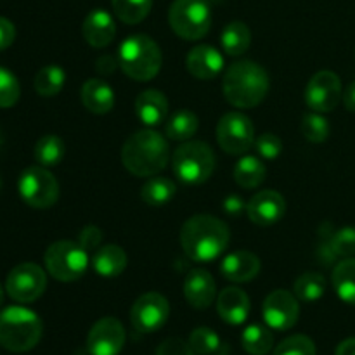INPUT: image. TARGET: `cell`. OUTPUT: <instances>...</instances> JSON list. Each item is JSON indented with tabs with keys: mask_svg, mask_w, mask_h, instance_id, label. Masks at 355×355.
Segmentation results:
<instances>
[{
	"mask_svg": "<svg viewBox=\"0 0 355 355\" xmlns=\"http://www.w3.org/2000/svg\"><path fill=\"white\" fill-rule=\"evenodd\" d=\"M231 241L229 225L214 215H194L180 229V245L193 262H214Z\"/></svg>",
	"mask_w": 355,
	"mask_h": 355,
	"instance_id": "1",
	"label": "cell"
},
{
	"mask_svg": "<svg viewBox=\"0 0 355 355\" xmlns=\"http://www.w3.org/2000/svg\"><path fill=\"white\" fill-rule=\"evenodd\" d=\"M168 159V142L153 128L135 132L121 146V163L135 177L158 175L166 168Z\"/></svg>",
	"mask_w": 355,
	"mask_h": 355,
	"instance_id": "2",
	"label": "cell"
},
{
	"mask_svg": "<svg viewBox=\"0 0 355 355\" xmlns=\"http://www.w3.org/2000/svg\"><path fill=\"white\" fill-rule=\"evenodd\" d=\"M269 75L253 61H238L224 73L222 89L229 104L239 110L259 106L269 94Z\"/></svg>",
	"mask_w": 355,
	"mask_h": 355,
	"instance_id": "3",
	"label": "cell"
},
{
	"mask_svg": "<svg viewBox=\"0 0 355 355\" xmlns=\"http://www.w3.org/2000/svg\"><path fill=\"white\" fill-rule=\"evenodd\" d=\"M40 318L30 309L12 305L0 312V345L14 354L30 352L42 338Z\"/></svg>",
	"mask_w": 355,
	"mask_h": 355,
	"instance_id": "4",
	"label": "cell"
},
{
	"mask_svg": "<svg viewBox=\"0 0 355 355\" xmlns=\"http://www.w3.org/2000/svg\"><path fill=\"white\" fill-rule=\"evenodd\" d=\"M118 61L128 78L149 82L162 69L163 54L159 45L148 35H130L120 44Z\"/></svg>",
	"mask_w": 355,
	"mask_h": 355,
	"instance_id": "5",
	"label": "cell"
},
{
	"mask_svg": "<svg viewBox=\"0 0 355 355\" xmlns=\"http://www.w3.org/2000/svg\"><path fill=\"white\" fill-rule=\"evenodd\" d=\"M173 173L180 182L200 186L207 182L215 170V153L207 142L186 141L172 155Z\"/></svg>",
	"mask_w": 355,
	"mask_h": 355,
	"instance_id": "6",
	"label": "cell"
},
{
	"mask_svg": "<svg viewBox=\"0 0 355 355\" xmlns=\"http://www.w3.org/2000/svg\"><path fill=\"white\" fill-rule=\"evenodd\" d=\"M47 272L61 283H73L85 274L89 252L78 241H55L44 255Z\"/></svg>",
	"mask_w": 355,
	"mask_h": 355,
	"instance_id": "7",
	"label": "cell"
},
{
	"mask_svg": "<svg viewBox=\"0 0 355 355\" xmlns=\"http://www.w3.org/2000/svg\"><path fill=\"white\" fill-rule=\"evenodd\" d=\"M173 33L184 40H200L210 31L211 9L208 0H175L168 10Z\"/></svg>",
	"mask_w": 355,
	"mask_h": 355,
	"instance_id": "8",
	"label": "cell"
},
{
	"mask_svg": "<svg viewBox=\"0 0 355 355\" xmlns=\"http://www.w3.org/2000/svg\"><path fill=\"white\" fill-rule=\"evenodd\" d=\"M19 196L28 207L47 210L59 200V182L45 166H28L17 180Z\"/></svg>",
	"mask_w": 355,
	"mask_h": 355,
	"instance_id": "9",
	"label": "cell"
},
{
	"mask_svg": "<svg viewBox=\"0 0 355 355\" xmlns=\"http://www.w3.org/2000/svg\"><path fill=\"white\" fill-rule=\"evenodd\" d=\"M217 142L227 155L241 156L255 146V127L246 114L231 111L217 123Z\"/></svg>",
	"mask_w": 355,
	"mask_h": 355,
	"instance_id": "10",
	"label": "cell"
},
{
	"mask_svg": "<svg viewBox=\"0 0 355 355\" xmlns=\"http://www.w3.org/2000/svg\"><path fill=\"white\" fill-rule=\"evenodd\" d=\"M47 288V276L40 266L24 262L14 267L6 281V291L14 302L31 304L44 295Z\"/></svg>",
	"mask_w": 355,
	"mask_h": 355,
	"instance_id": "11",
	"label": "cell"
},
{
	"mask_svg": "<svg viewBox=\"0 0 355 355\" xmlns=\"http://www.w3.org/2000/svg\"><path fill=\"white\" fill-rule=\"evenodd\" d=\"M342 80L336 73L319 71L305 87V103L315 113H329L342 101Z\"/></svg>",
	"mask_w": 355,
	"mask_h": 355,
	"instance_id": "12",
	"label": "cell"
},
{
	"mask_svg": "<svg viewBox=\"0 0 355 355\" xmlns=\"http://www.w3.org/2000/svg\"><path fill=\"white\" fill-rule=\"evenodd\" d=\"M170 315V304L163 295L144 293L132 305V324L141 333H155L166 324Z\"/></svg>",
	"mask_w": 355,
	"mask_h": 355,
	"instance_id": "13",
	"label": "cell"
},
{
	"mask_svg": "<svg viewBox=\"0 0 355 355\" xmlns=\"http://www.w3.org/2000/svg\"><path fill=\"white\" fill-rule=\"evenodd\" d=\"M263 321L270 329L286 331L291 329L300 315L298 298L286 290H276L266 298L262 307Z\"/></svg>",
	"mask_w": 355,
	"mask_h": 355,
	"instance_id": "14",
	"label": "cell"
},
{
	"mask_svg": "<svg viewBox=\"0 0 355 355\" xmlns=\"http://www.w3.org/2000/svg\"><path fill=\"white\" fill-rule=\"evenodd\" d=\"M123 345L125 329L116 318L99 319L87 336V350L90 355H120Z\"/></svg>",
	"mask_w": 355,
	"mask_h": 355,
	"instance_id": "15",
	"label": "cell"
},
{
	"mask_svg": "<svg viewBox=\"0 0 355 355\" xmlns=\"http://www.w3.org/2000/svg\"><path fill=\"white\" fill-rule=\"evenodd\" d=\"M248 218L257 225H272L286 214V201L277 191L266 189L257 193L246 205Z\"/></svg>",
	"mask_w": 355,
	"mask_h": 355,
	"instance_id": "16",
	"label": "cell"
},
{
	"mask_svg": "<svg viewBox=\"0 0 355 355\" xmlns=\"http://www.w3.org/2000/svg\"><path fill=\"white\" fill-rule=\"evenodd\" d=\"M184 297L191 307L203 311L217 298V284L211 274L205 269H194L184 281Z\"/></svg>",
	"mask_w": 355,
	"mask_h": 355,
	"instance_id": "17",
	"label": "cell"
},
{
	"mask_svg": "<svg viewBox=\"0 0 355 355\" xmlns=\"http://www.w3.org/2000/svg\"><path fill=\"white\" fill-rule=\"evenodd\" d=\"M186 68L194 78L214 80L224 69V58L211 45H196L187 54Z\"/></svg>",
	"mask_w": 355,
	"mask_h": 355,
	"instance_id": "18",
	"label": "cell"
},
{
	"mask_svg": "<svg viewBox=\"0 0 355 355\" xmlns=\"http://www.w3.org/2000/svg\"><path fill=\"white\" fill-rule=\"evenodd\" d=\"M82 35L94 49H104L116 37V24L113 16L104 9H94L87 14L82 24Z\"/></svg>",
	"mask_w": 355,
	"mask_h": 355,
	"instance_id": "19",
	"label": "cell"
},
{
	"mask_svg": "<svg viewBox=\"0 0 355 355\" xmlns=\"http://www.w3.org/2000/svg\"><path fill=\"white\" fill-rule=\"evenodd\" d=\"M260 259L252 252L239 250L225 257L220 263V274L232 283H248L260 272Z\"/></svg>",
	"mask_w": 355,
	"mask_h": 355,
	"instance_id": "20",
	"label": "cell"
},
{
	"mask_svg": "<svg viewBox=\"0 0 355 355\" xmlns=\"http://www.w3.org/2000/svg\"><path fill=\"white\" fill-rule=\"evenodd\" d=\"M217 312L222 321L231 326H239L250 315V298L241 288L229 286L217 297Z\"/></svg>",
	"mask_w": 355,
	"mask_h": 355,
	"instance_id": "21",
	"label": "cell"
},
{
	"mask_svg": "<svg viewBox=\"0 0 355 355\" xmlns=\"http://www.w3.org/2000/svg\"><path fill=\"white\" fill-rule=\"evenodd\" d=\"M135 114L146 127L153 128L162 125L168 114V99L156 89L144 90L135 99Z\"/></svg>",
	"mask_w": 355,
	"mask_h": 355,
	"instance_id": "22",
	"label": "cell"
},
{
	"mask_svg": "<svg viewBox=\"0 0 355 355\" xmlns=\"http://www.w3.org/2000/svg\"><path fill=\"white\" fill-rule=\"evenodd\" d=\"M80 99L87 111L94 114H106L114 107V92L104 80L89 78L82 85Z\"/></svg>",
	"mask_w": 355,
	"mask_h": 355,
	"instance_id": "23",
	"label": "cell"
},
{
	"mask_svg": "<svg viewBox=\"0 0 355 355\" xmlns=\"http://www.w3.org/2000/svg\"><path fill=\"white\" fill-rule=\"evenodd\" d=\"M92 267L101 277H118L127 269V253L118 245H104L92 255Z\"/></svg>",
	"mask_w": 355,
	"mask_h": 355,
	"instance_id": "24",
	"label": "cell"
},
{
	"mask_svg": "<svg viewBox=\"0 0 355 355\" xmlns=\"http://www.w3.org/2000/svg\"><path fill=\"white\" fill-rule=\"evenodd\" d=\"M220 44L225 54L243 55L252 44V31L243 21H232L222 30Z\"/></svg>",
	"mask_w": 355,
	"mask_h": 355,
	"instance_id": "25",
	"label": "cell"
},
{
	"mask_svg": "<svg viewBox=\"0 0 355 355\" xmlns=\"http://www.w3.org/2000/svg\"><path fill=\"white\" fill-rule=\"evenodd\" d=\"M200 128V120L196 114L189 110H180L170 116V120L165 125V135L170 141L186 142L196 135Z\"/></svg>",
	"mask_w": 355,
	"mask_h": 355,
	"instance_id": "26",
	"label": "cell"
},
{
	"mask_svg": "<svg viewBox=\"0 0 355 355\" xmlns=\"http://www.w3.org/2000/svg\"><path fill=\"white\" fill-rule=\"evenodd\" d=\"M267 168L257 156H243L234 166V182L243 189H255L266 180Z\"/></svg>",
	"mask_w": 355,
	"mask_h": 355,
	"instance_id": "27",
	"label": "cell"
},
{
	"mask_svg": "<svg viewBox=\"0 0 355 355\" xmlns=\"http://www.w3.org/2000/svg\"><path fill=\"white\" fill-rule=\"evenodd\" d=\"M333 286L340 300L355 305V257L342 260L333 270Z\"/></svg>",
	"mask_w": 355,
	"mask_h": 355,
	"instance_id": "28",
	"label": "cell"
},
{
	"mask_svg": "<svg viewBox=\"0 0 355 355\" xmlns=\"http://www.w3.org/2000/svg\"><path fill=\"white\" fill-rule=\"evenodd\" d=\"M177 193V186L173 180L166 177H153L142 186L141 198L149 207H165L173 200Z\"/></svg>",
	"mask_w": 355,
	"mask_h": 355,
	"instance_id": "29",
	"label": "cell"
},
{
	"mask_svg": "<svg viewBox=\"0 0 355 355\" xmlns=\"http://www.w3.org/2000/svg\"><path fill=\"white\" fill-rule=\"evenodd\" d=\"M66 146L59 135L47 134L40 137L35 144V159L38 165L51 168V166H58L59 163L64 159Z\"/></svg>",
	"mask_w": 355,
	"mask_h": 355,
	"instance_id": "30",
	"label": "cell"
},
{
	"mask_svg": "<svg viewBox=\"0 0 355 355\" xmlns=\"http://www.w3.org/2000/svg\"><path fill=\"white\" fill-rule=\"evenodd\" d=\"M321 252H326V260L350 259L355 255V227H343L329 236L328 243L322 245Z\"/></svg>",
	"mask_w": 355,
	"mask_h": 355,
	"instance_id": "31",
	"label": "cell"
},
{
	"mask_svg": "<svg viewBox=\"0 0 355 355\" xmlns=\"http://www.w3.org/2000/svg\"><path fill=\"white\" fill-rule=\"evenodd\" d=\"M66 82V71L58 64L44 66L37 73L33 80V87L38 96L42 97H54L62 90Z\"/></svg>",
	"mask_w": 355,
	"mask_h": 355,
	"instance_id": "32",
	"label": "cell"
},
{
	"mask_svg": "<svg viewBox=\"0 0 355 355\" xmlns=\"http://www.w3.org/2000/svg\"><path fill=\"white\" fill-rule=\"evenodd\" d=\"M241 345L250 355H267L272 350L274 336L266 326L252 324L243 331Z\"/></svg>",
	"mask_w": 355,
	"mask_h": 355,
	"instance_id": "33",
	"label": "cell"
},
{
	"mask_svg": "<svg viewBox=\"0 0 355 355\" xmlns=\"http://www.w3.org/2000/svg\"><path fill=\"white\" fill-rule=\"evenodd\" d=\"M295 297L300 302H312L321 300L322 295L326 293V279L318 272H304L297 281H295Z\"/></svg>",
	"mask_w": 355,
	"mask_h": 355,
	"instance_id": "34",
	"label": "cell"
},
{
	"mask_svg": "<svg viewBox=\"0 0 355 355\" xmlns=\"http://www.w3.org/2000/svg\"><path fill=\"white\" fill-rule=\"evenodd\" d=\"M153 7V0H113L114 14L127 24H137L146 19Z\"/></svg>",
	"mask_w": 355,
	"mask_h": 355,
	"instance_id": "35",
	"label": "cell"
},
{
	"mask_svg": "<svg viewBox=\"0 0 355 355\" xmlns=\"http://www.w3.org/2000/svg\"><path fill=\"white\" fill-rule=\"evenodd\" d=\"M302 134L307 139L309 142H314V144H321L326 139L329 137V123L321 113H307L302 118Z\"/></svg>",
	"mask_w": 355,
	"mask_h": 355,
	"instance_id": "36",
	"label": "cell"
},
{
	"mask_svg": "<svg viewBox=\"0 0 355 355\" xmlns=\"http://www.w3.org/2000/svg\"><path fill=\"white\" fill-rule=\"evenodd\" d=\"M189 345L196 355H215L220 350L222 342L210 328H196L189 336Z\"/></svg>",
	"mask_w": 355,
	"mask_h": 355,
	"instance_id": "37",
	"label": "cell"
},
{
	"mask_svg": "<svg viewBox=\"0 0 355 355\" xmlns=\"http://www.w3.org/2000/svg\"><path fill=\"white\" fill-rule=\"evenodd\" d=\"M21 87L16 75L7 68L0 66V107L7 110L19 101Z\"/></svg>",
	"mask_w": 355,
	"mask_h": 355,
	"instance_id": "38",
	"label": "cell"
},
{
	"mask_svg": "<svg viewBox=\"0 0 355 355\" xmlns=\"http://www.w3.org/2000/svg\"><path fill=\"white\" fill-rule=\"evenodd\" d=\"M274 355H318V350L309 336L293 335L277 345Z\"/></svg>",
	"mask_w": 355,
	"mask_h": 355,
	"instance_id": "39",
	"label": "cell"
},
{
	"mask_svg": "<svg viewBox=\"0 0 355 355\" xmlns=\"http://www.w3.org/2000/svg\"><path fill=\"white\" fill-rule=\"evenodd\" d=\"M255 148L257 153H259L262 158L276 159L277 156L281 155V151H283V142H281V139L277 137V135L267 132V134L259 135V137L255 139Z\"/></svg>",
	"mask_w": 355,
	"mask_h": 355,
	"instance_id": "40",
	"label": "cell"
},
{
	"mask_svg": "<svg viewBox=\"0 0 355 355\" xmlns=\"http://www.w3.org/2000/svg\"><path fill=\"white\" fill-rule=\"evenodd\" d=\"M78 243L87 252H96L103 245V231L99 227H96V225H87V227H83L80 231Z\"/></svg>",
	"mask_w": 355,
	"mask_h": 355,
	"instance_id": "41",
	"label": "cell"
},
{
	"mask_svg": "<svg viewBox=\"0 0 355 355\" xmlns=\"http://www.w3.org/2000/svg\"><path fill=\"white\" fill-rule=\"evenodd\" d=\"M156 355H196L189 342H184L180 338H168L159 343L156 349Z\"/></svg>",
	"mask_w": 355,
	"mask_h": 355,
	"instance_id": "42",
	"label": "cell"
},
{
	"mask_svg": "<svg viewBox=\"0 0 355 355\" xmlns=\"http://www.w3.org/2000/svg\"><path fill=\"white\" fill-rule=\"evenodd\" d=\"M14 38H16V28H14L12 21L0 16V51L9 49L14 44Z\"/></svg>",
	"mask_w": 355,
	"mask_h": 355,
	"instance_id": "43",
	"label": "cell"
},
{
	"mask_svg": "<svg viewBox=\"0 0 355 355\" xmlns=\"http://www.w3.org/2000/svg\"><path fill=\"white\" fill-rule=\"evenodd\" d=\"M118 66H120L118 58H113V55L110 54L101 55V58H97L96 61V69L101 73V75H111V73H114V69H116Z\"/></svg>",
	"mask_w": 355,
	"mask_h": 355,
	"instance_id": "44",
	"label": "cell"
},
{
	"mask_svg": "<svg viewBox=\"0 0 355 355\" xmlns=\"http://www.w3.org/2000/svg\"><path fill=\"white\" fill-rule=\"evenodd\" d=\"M343 103H345L347 110L355 113V82H352L347 87L345 94H343Z\"/></svg>",
	"mask_w": 355,
	"mask_h": 355,
	"instance_id": "45",
	"label": "cell"
},
{
	"mask_svg": "<svg viewBox=\"0 0 355 355\" xmlns=\"http://www.w3.org/2000/svg\"><path fill=\"white\" fill-rule=\"evenodd\" d=\"M335 355H355V338H347L336 347Z\"/></svg>",
	"mask_w": 355,
	"mask_h": 355,
	"instance_id": "46",
	"label": "cell"
},
{
	"mask_svg": "<svg viewBox=\"0 0 355 355\" xmlns=\"http://www.w3.org/2000/svg\"><path fill=\"white\" fill-rule=\"evenodd\" d=\"M3 304V288H2V284H0V305Z\"/></svg>",
	"mask_w": 355,
	"mask_h": 355,
	"instance_id": "47",
	"label": "cell"
},
{
	"mask_svg": "<svg viewBox=\"0 0 355 355\" xmlns=\"http://www.w3.org/2000/svg\"><path fill=\"white\" fill-rule=\"evenodd\" d=\"M2 142H3V137H2V132H0V148H2Z\"/></svg>",
	"mask_w": 355,
	"mask_h": 355,
	"instance_id": "48",
	"label": "cell"
},
{
	"mask_svg": "<svg viewBox=\"0 0 355 355\" xmlns=\"http://www.w3.org/2000/svg\"><path fill=\"white\" fill-rule=\"evenodd\" d=\"M0 187H2V179H0Z\"/></svg>",
	"mask_w": 355,
	"mask_h": 355,
	"instance_id": "49",
	"label": "cell"
}]
</instances>
